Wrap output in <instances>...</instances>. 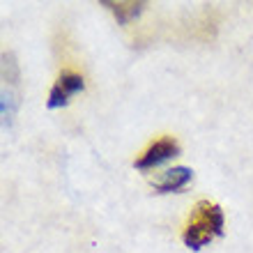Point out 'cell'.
<instances>
[{"label":"cell","instance_id":"cell-1","mask_svg":"<svg viewBox=\"0 0 253 253\" xmlns=\"http://www.w3.org/2000/svg\"><path fill=\"white\" fill-rule=\"evenodd\" d=\"M223 233V210H221L216 203H210V200H200L196 205V212H193V219L189 221L187 230L182 235V240L189 249L198 251L205 244L219 237Z\"/></svg>","mask_w":253,"mask_h":253},{"label":"cell","instance_id":"cell-2","mask_svg":"<svg viewBox=\"0 0 253 253\" xmlns=\"http://www.w3.org/2000/svg\"><path fill=\"white\" fill-rule=\"evenodd\" d=\"M83 85H85V83H83V76H81V74L62 72L60 79L55 81V85L51 87V94H48L46 106H48V108L67 106L74 94H79L81 90H83Z\"/></svg>","mask_w":253,"mask_h":253},{"label":"cell","instance_id":"cell-3","mask_svg":"<svg viewBox=\"0 0 253 253\" xmlns=\"http://www.w3.org/2000/svg\"><path fill=\"white\" fill-rule=\"evenodd\" d=\"M177 154H180V145L173 138H161L140 154V159L136 161V168L138 170H147V168H154V166H159V164H164V161L173 159Z\"/></svg>","mask_w":253,"mask_h":253},{"label":"cell","instance_id":"cell-4","mask_svg":"<svg viewBox=\"0 0 253 253\" xmlns=\"http://www.w3.org/2000/svg\"><path fill=\"white\" fill-rule=\"evenodd\" d=\"M191 168H184V166H177V168H170L166 173L161 175L159 180L154 182V189L161 193H168V191H177V189L187 187L191 182Z\"/></svg>","mask_w":253,"mask_h":253},{"label":"cell","instance_id":"cell-5","mask_svg":"<svg viewBox=\"0 0 253 253\" xmlns=\"http://www.w3.org/2000/svg\"><path fill=\"white\" fill-rule=\"evenodd\" d=\"M104 5H106L108 9L115 14L118 23H129V21L136 19V16L143 12L145 2H136V0H126V2H108V0H106Z\"/></svg>","mask_w":253,"mask_h":253}]
</instances>
